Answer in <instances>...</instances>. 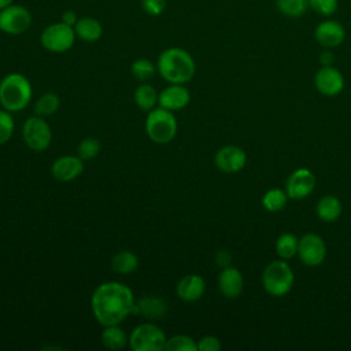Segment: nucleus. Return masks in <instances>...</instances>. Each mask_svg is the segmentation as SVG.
Here are the masks:
<instances>
[{
	"label": "nucleus",
	"instance_id": "nucleus-18",
	"mask_svg": "<svg viewBox=\"0 0 351 351\" xmlns=\"http://www.w3.org/2000/svg\"><path fill=\"white\" fill-rule=\"evenodd\" d=\"M204 291L206 282L200 274H186L176 285V293L184 302L199 300Z\"/></svg>",
	"mask_w": 351,
	"mask_h": 351
},
{
	"label": "nucleus",
	"instance_id": "nucleus-6",
	"mask_svg": "<svg viewBox=\"0 0 351 351\" xmlns=\"http://www.w3.org/2000/svg\"><path fill=\"white\" fill-rule=\"evenodd\" d=\"M75 40L77 36L74 27L63 23L62 21L45 26L40 34L41 47L52 53H63L70 51Z\"/></svg>",
	"mask_w": 351,
	"mask_h": 351
},
{
	"label": "nucleus",
	"instance_id": "nucleus-12",
	"mask_svg": "<svg viewBox=\"0 0 351 351\" xmlns=\"http://www.w3.org/2000/svg\"><path fill=\"white\" fill-rule=\"evenodd\" d=\"M314 38L321 47L332 49L343 44L346 38V29L336 19H324L315 26Z\"/></svg>",
	"mask_w": 351,
	"mask_h": 351
},
{
	"label": "nucleus",
	"instance_id": "nucleus-36",
	"mask_svg": "<svg viewBox=\"0 0 351 351\" xmlns=\"http://www.w3.org/2000/svg\"><path fill=\"white\" fill-rule=\"evenodd\" d=\"M78 18H80V16L77 15L75 11H73V10H66V11H63V14H62V16H60V21H62L63 23H66V25L74 27V25L77 23Z\"/></svg>",
	"mask_w": 351,
	"mask_h": 351
},
{
	"label": "nucleus",
	"instance_id": "nucleus-26",
	"mask_svg": "<svg viewBox=\"0 0 351 351\" xmlns=\"http://www.w3.org/2000/svg\"><path fill=\"white\" fill-rule=\"evenodd\" d=\"M59 107H60L59 96L56 93L47 92L37 99L34 104V115L45 118L55 114L59 110Z\"/></svg>",
	"mask_w": 351,
	"mask_h": 351
},
{
	"label": "nucleus",
	"instance_id": "nucleus-11",
	"mask_svg": "<svg viewBox=\"0 0 351 351\" xmlns=\"http://www.w3.org/2000/svg\"><path fill=\"white\" fill-rule=\"evenodd\" d=\"M315 186V176L308 169H296L291 173L285 182V192L292 200H302L307 197Z\"/></svg>",
	"mask_w": 351,
	"mask_h": 351
},
{
	"label": "nucleus",
	"instance_id": "nucleus-13",
	"mask_svg": "<svg viewBox=\"0 0 351 351\" xmlns=\"http://www.w3.org/2000/svg\"><path fill=\"white\" fill-rule=\"evenodd\" d=\"M214 163L223 173H237L247 163V154L237 145H225L219 148L214 156Z\"/></svg>",
	"mask_w": 351,
	"mask_h": 351
},
{
	"label": "nucleus",
	"instance_id": "nucleus-4",
	"mask_svg": "<svg viewBox=\"0 0 351 351\" xmlns=\"http://www.w3.org/2000/svg\"><path fill=\"white\" fill-rule=\"evenodd\" d=\"M144 128L148 138L152 143L167 144L176 137L178 125L173 111L156 106L148 111Z\"/></svg>",
	"mask_w": 351,
	"mask_h": 351
},
{
	"label": "nucleus",
	"instance_id": "nucleus-5",
	"mask_svg": "<svg viewBox=\"0 0 351 351\" xmlns=\"http://www.w3.org/2000/svg\"><path fill=\"white\" fill-rule=\"evenodd\" d=\"M293 281V271L284 259L270 262L262 274V284L265 291L277 298L287 295L292 289Z\"/></svg>",
	"mask_w": 351,
	"mask_h": 351
},
{
	"label": "nucleus",
	"instance_id": "nucleus-37",
	"mask_svg": "<svg viewBox=\"0 0 351 351\" xmlns=\"http://www.w3.org/2000/svg\"><path fill=\"white\" fill-rule=\"evenodd\" d=\"M230 261H232V256H230V254H229L228 251H223V250H222V251H218L217 255H215V262H217V265L221 266L222 269L226 267V266H229Z\"/></svg>",
	"mask_w": 351,
	"mask_h": 351
},
{
	"label": "nucleus",
	"instance_id": "nucleus-2",
	"mask_svg": "<svg viewBox=\"0 0 351 351\" xmlns=\"http://www.w3.org/2000/svg\"><path fill=\"white\" fill-rule=\"evenodd\" d=\"M156 70L169 84H186L196 73V63L186 49L170 47L159 53Z\"/></svg>",
	"mask_w": 351,
	"mask_h": 351
},
{
	"label": "nucleus",
	"instance_id": "nucleus-3",
	"mask_svg": "<svg viewBox=\"0 0 351 351\" xmlns=\"http://www.w3.org/2000/svg\"><path fill=\"white\" fill-rule=\"evenodd\" d=\"M33 96V88L26 75L8 73L0 81V104L10 112H18L27 107Z\"/></svg>",
	"mask_w": 351,
	"mask_h": 351
},
{
	"label": "nucleus",
	"instance_id": "nucleus-32",
	"mask_svg": "<svg viewBox=\"0 0 351 351\" xmlns=\"http://www.w3.org/2000/svg\"><path fill=\"white\" fill-rule=\"evenodd\" d=\"M14 129H15V122L11 112L4 108L0 110V145L10 141V138L14 134Z\"/></svg>",
	"mask_w": 351,
	"mask_h": 351
},
{
	"label": "nucleus",
	"instance_id": "nucleus-9",
	"mask_svg": "<svg viewBox=\"0 0 351 351\" xmlns=\"http://www.w3.org/2000/svg\"><path fill=\"white\" fill-rule=\"evenodd\" d=\"M32 21L30 11L22 4L12 3L0 10V27L5 34H23L32 26Z\"/></svg>",
	"mask_w": 351,
	"mask_h": 351
},
{
	"label": "nucleus",
	"instance_id": "nucleus-27",
	"mask_svg": "<svg viewBox=\"0 0 351 351\" xmlns=\"http://www.w3.org/2000/svg\"><path fill=\"white\" fill-rule=\"evenodd\" d=\"M299 239L292 233H282L276 241V252L277 255L287 261L293 258L298 254Z\"/></svg>",
	"mask_w": 351,
	"mask_h": 351
},
{
	"label": "nucleus",
	"instance_id": "nucleus-25",
	"mask_svg": "<svg viewBox=\"0 0 351 351\" xmlns=\"http://www.w3.org/2000/svg\"><path fill=\"white\" fill-rule=\"evenodd\" d=\"M276 7L281 15L291 19H298V18H302L308 10V1L307 0H276Z\"/></svg>",
	"mask_w": 351,
	"mask_h": 351
},
{
	"label": "nucleus",
	"instance_id": "nucleus-34",
	"mask_svg": "<svg viewBox=\"0 0 351 351\" xmlns=\"http://www.w3.org/2000/svg\"><path fill=\"white\" fill-rule=\"evenodd\" d=\"M140 4L144 14L155 18L165 12L167 7V0H140Z\"/></svg>",
	"mask_w": 351,
	"mask_h": 351
},
{
	"label": "nucleus",
	"instance_id": "nucleus-21",
	"mask_svg": "<svg viewBox=\"0 0 351 351\" xmlns=\"http://www.w3.org/2000/svg\"><path fill=\"white\" fill-rule=\"evenodd\" d=\"M343 211V206L341 202L333 196V195H326L322 196L315 207V213L318 215V218L324 222H335Z\"/></svg>",
	"mask_w": 351,
	"mask_h": 351
},
{
	"label": "nucleus",
	"instance_id": "nucleus-22",
	"mask_svg": "<svg viewBox=\"0 0 351 351\" xmlns=\"http://www.w3.org/2000/svg\"><path fill=\"white\" fill-rule=\"evenodd\" d=\"M100 341L106 348L117 351L129 346V335L119 325H108L104 326Z\"/></svg>",
	"mask_w": 351,
	"mask_h": 351
},
{
	"label": "nucleus",
	"instance_id": "nucleus-19",
	"mask_svg": "<svg viewBox=\"0 0 351 351\" xmlns=\"http://www.w3.org/2000/svg\"><path fill=\"white\" fill-rule=\"evenodd\" d=\"M167 302L159 296H141L136 300V314L151 321L162 319L167 314Z\"/></svg>",
	"mask_w": 351,
	"mask_h": 351
},
{
	"label": "nucleus",
	"instance_id": "nucleus-28",
	"mask_svg": "<svg viewBox=\"0 0 351 351\" xmlns=\"http://www.w3.org/2000/svg\"><path fill=\"white\" fill-rule=\"evenodd\" d=\"M288 199H289V197H288V195H287L285 191H282V189H280V188H271V189H269V191L263 195V197H262V204H263V207H265L267 211H270V213H278V211H281V210L285 207Z\"/></svg>",
	"mask_w": 351,
	"mask_h": 351
},
{
	"label": "nucleus",
	"instance_id": "nucleus-7",
	"mask_svg": "<svg viewBox=\"0 0 351 351\" xmlns=\"http://www.w3.org/2000/svg\"><path fill=\"white\" fill-rule=\"evenodd\" d=\"M165 332L154 322H144L133 328L129 335V347L133 351H162L166 344Z\"/></svg>",
	"mask_w": 351,
	"mask_h": 351
},
{
	"label": "nucleus",
	"instance_id": "nucleus-23",
	"mask_svg": "<svg viewBox=\"0 0 351 351\" xmlns=\"http://www.w3.org/2000/svg\"><path fill=\"white\" fill-rule=\"evenodd\" d=\"M158 95L159 93L156 92V89L152 85H149L147 82H143L141 85H138L134 89L133 100H134L136 106L140 110L148 112V111H151L152 108L156 107V104H158Z\"/></svg>",
	"mask_w": 351,
	"mask_h": 351
},
{
	"label": "nucleus",
	"instance_id": "nucleus-39",
	"mask_svg": "<svg viewBox=\"0 0 351 351\" xmlns=\"http://www.w3.org/2000/svg\"><path fill=\"white\" fill-rule=\"evenodd\" d=\"M12 3H15V0H0V10H3L4 7H7V5L12 4Z\"/></svg>",
	"mask_w": 351,
	"mask_h": 351
},
{
	"label": "nucleus",
	"instance_id": "nucleus-30",
	"mask_svg": "<svg viewBox=\"0 0 351 351\" xmlns=\"http://www.w3.org/2000/svg\"><path fill=\"white\" fill-rule=\"evenodd\" d=\"M165 351H197V341L188 335H174L166 340Z\"/></svg>",
	"mask_w": 351,
	"mask_h": 351
},
{
	"label": "nucleus",
	"instance_id": "nucleus-40",
	"mask_svg": "<svg viewBox=\"0 0 351 351\" xmlns=\"http://www.w3.org/2000/svg\"><path fill=\"white\" fill-rule=\"evenodd\" d=\"M1 33H3V30H1V27H0V34H1Z\"/></svg>",
	"mask_w": 351,
	"mask_h": 351
},
{
	"label": "nucleus",
	"instance_id": "nucleus-15",
	"mask_svg": "<svg viewBox=\"0 0 351 351\" xmlns=\"http://www.w3.org/2000/svg\"><path fill=\"white\" fill-rule=\"evenodd\" d=\"M84 171V160L77 155H63L51 165V174L55 180L69 182L80 177Z\"/></svg>",
	"mask_w": 351,
	"mask_h": 351
},
{
	"label": "nucleus",
	"instance_id": "nucleus-33",
	"mask_svg": "<svg viewBox=\"0 0 351 351\" xmlns=\"http://www.w3.org/2000/svg\"><path fill=\"white\" fill-rule=\"evenodd\" d=\"M308 8L321 16H332L339 8V0H307Z\"/></svg>",
	"mask_w": 351,
	"mask_h": 351
},
{
	"label": "nucleus",
	"instance_id": "nucleus-8",
	"mask_svg": "<svg viewBox=\"0 0 351 351\" xmlns=\"http://www.w3.org/2000/svg\"><path fill=\"white\" fill-rule=\"evenodd\" d=\"M22 138L27 148L36 152L45 151L52 141V130L45 118L38 115L29 117L22 126Z\"/></svg>",
	"mask_w": 351,
	"mask_h": 351
},
{
	"label": "nucleus",
	"instance_id": "nucleus-35",
	"mask_svg": "<svg viewBox=\"0 0 351 351\" xmlns=\"http://www.w3.org/2000/svg\"><path fill=\"white\" fill-rule=\"evenodd\" d=\"M222 344L219 341L218 337L207 335L203 336L199 341H197V351H218L221 350Z\"/></svg>",
	"mask_w": 351,
	"mask_h": 351
},
{
	"label": "nucleus",
	"instance_id": "nucleus-10",
	"mask_svg": "<svg viewBox=\"0 0 351 351\" xmlns=\"http://www.w3.org/2000/svg\"><path fill=\"white\" fill-rule=\"evenodd\" d=\"M298 256L306 266H319L326 256V245L321 236L306 233L299 239Z\"/></svg>",
	"mask_w": 351,
	"mask_h": 351
},
{
	"label": "nucleus",
	"instance_id": "nucleus-31",
	"mask_svg": "<svg viewBox=\"0 0 351 351\" xmlns=\"http://www.w3.org/2000/svg\"><path fill=\"white\" fill-rule=\"evenodd\" d=\"M100 149H101V145L97 138L86 137L80 141V144L77 147V155L82 160H90L99 155Z\"/></svg>",
	"mask_w": 351,
	"mask_h": 351
},
{
	"label": "nucleus",
	"instance_id": "nucleus-17",
	"mask_svg": "<svg viewBox=\"0 0 351 351\" xmlns=\"http://www.w3.org/2000/svg\"><path fill=\"white\" fill-rule=\"evenodd\" d=\"M244 287L243 274L239 269L226 266L218 276V289L226 299H236L241 295Z\"/></svg>",
	"mask_w": 351,
	"mask_h": 351
},
{
	"label": "nucleus",
	"instance_id": "nucleus-14",
	"mask_svg": "<svg viewBox=\"0 0 351 351\" xmlns=\"http://www.w3.org/2000/svg\"><path fill=\"white\" fill-rule=\"evenodd\" d=\"M191 101V92L185 84H169L158 95V106L170 110L180 111L185 108Z\"/></svg>",
	"mask_w": 351,
	"mask_h": 351
},
{
	"label": "nucleus",
	"instance_id": "nucleus-38",
	"mask_svg": "<svg viewBox=\"0 0 351 351\" xmlns=\"http://www.w3.org/2000/svg\"><path fill=\"white\" fill-rule=\"evenodd\" d=\"M333 60H335V58H333L332 51H330L329 48H325V49L321 52V55H319V62H321V64H322V66H332Z\"/></svg>",
	"mask_w": 351,
	"mask_h": 351
},
{
	"label": "nucleus",
	"instance_id": "nucleus-16",
	"mask_svg": "<svg viewBox=\"0 0 351 351\" xmlns=\"http://www.w3.org/2000/svg\"><path fill=\"white\" fill-rule=\"evenodd\" d=\"M314 85L322 95L336 96L344 88V77L337 69L322 66L314 75Z\"/></svg>",
	"mask_w": 351,
	"mask_h": 351
},
{
	"label": "nucleus",
	"instance_id": "nucleus-20",
	"mask_svg": "<svg viewBox=\"0 0 351 351\" xmlns=\"http://www.w3.org/2000/svg\"><path fill=\"white\" fill-rule=\"evenodd\" d=\"M74 32L78 40L85 43H96L103 36V25L93 16H80L74 25Z\"/></svg>",
	"mask_w": 351,
	"mask_h": 351
},
{
	"label": "nucleus",
	"instance_id": "nucleus-1",
	"mask_svg": "<svg viewBox=\"0 0 351 351\" xmlns=\"http://www.w3.org/2000/svg\"><path fill=\"white\" fill-rule=\"evenodd\" d=\"M90 307L100 325H119L130 314H136V299L126 284L107 281L95 288Z\"/></svg>",
	"mask_w": 351,
	"mask_h": 351
},
{
	"label": "nucleus",
	"instance_id": "nucleus-24",
	"mask_svg": "<svg viewBox=\"0 0 351 351\" xmlns=\"http://www.w3.org/2000/svg\"><path fill=\"white\" fill-rule=\"evenodd\" d=\"M138 267V258L133 251L122 250L111 258V269L119 274H130Z\"/></svg>",
	"mask_w": 351,
	"mask_h": 351
},
{
	"label": "nucleus",
	"instance_id": "nucleus-29",
	"mask_svg": "<svg viewBox=\"0 0 351 351\" xmlns=\"http://www.w3.org/2000/svg\"><path fill=\"white\" fill-rule=\"evenodd\" d=\"M156 71V63L151 62L147 58H138L130 66V73L133 78L140 82H147L155 75Z\"/></svg>",
	"mask_w": 351,
	"mask_h": 351
}]
</instances>
